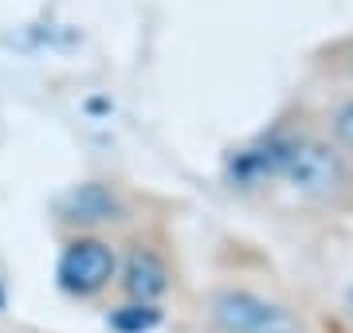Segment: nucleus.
<instances>
[{
  "label": "nucleus",
  "instance_id": "f257e3e1",
  "mask_svg": "<svg viewBox=\"0 0 353 333\" xmlns=\"http://www.w3.org/2000/svg\"><path fill=\"white\" fill-rule=\"evenodd\" d=\"M212 318L228 333H299V321L279 302L252 294V290H224L212 298Z\"/></svg>",
  "mask_w": 353,
  "mask_h": 333
},
{
  "label": "nucleus",
  "instance_id": "f03ea898",
  "mask_svg": "<svg viewBox=\"0 0 353 333\" xmlns=\"http://www.w3.org/2000/svg\"><path fill=\"white\" fill-rule=\"evenodd\" d=\"M59 286L67 294H99L102 286L114 279V251L102 239H75L67 244V251L59 255Z\"/></svg>",
  "mask_w": 353,
  "mask_h": 333
},
{
  "label": "nucleus",
  "instance_id": "7ed1b4c3",
  "mask_svg": "<svg viewBox=\"0 0 353 333\" xmlns=\"http://www.w3.org/2000/svg\"><path fill=\"white\" fill-rule=\"evenodd\" d=\"M283 173H287V180L306 196H326L341 180L338 157L330 153L326 145H290Z\"/></svg>",
  "mask_w": 353,
  "mask_h": 333
},
{
  "label": "nucleus",
  "instance_id": "20e7f679",
  "mask_svg": "<svg viewBox=\"0 0 353 333\" xmlns=\"http://www.w3.org/2000/svg\"><path fill=\"white\" fill-rule=\"evenodd\" d=\"M122 286H126L130 298H138L150 306L153 298H161L169 290V267L165 259L150 247H134L126 259V275H122Z\"/></svg>",
  "mask_w": 353,
  "mask_h": 333
},
{
  "label": "nucleus",
  "instance_id": "39448f33",
  "mask_svg": "<svg viewBox=\"0 0 353 333\" xmlns=\"http://www.w3.org/2000/svg\"><path fill=\"white\" fill-rule=\"evenodd\" d=\"M59 212L63 219H75V224H106V219H118L122 212V200L106 189V184H79L59 200Z\"/></svg>",
  "mask_w": 353,
  "mask_h": 333
},
{
  "label": "nucleus",
  "instance_id": "423d86ee",
  "mask_svg": "<svg viewBox=\"0 0 353 333\" xmlns=\"http://www.w3.org/2000/svg\"><path fill=\"white\" fill-rule=\"evenodd\" d=\"M110 325L118 333H145V330L157 325V310L145 306V302H138V306H122V310H114Z\"/></svg>",
  "mask_w": 353,
  "mask_h": 333
},
{
  "label": "nucleus",
  "instance_id": "0eeeda50",
  "mask_svg": "<svg viewBox=\"0 0 353 333\" xmlns=\"http://www.w3.org/2000/svg\"><path fill=\"white\" fill-rule=\"evenodd\" d=\"M334 129H338V138L345 141V145H353V103H345L338 110V118H334Z\"/></svg>",
  "mask_w": 353,
  "mask_h": 333
},
{
  "label": "nucleus",
  "instance_id": "6e6552de",
  "mask_svg": "<svg viewBox=\"0 0 353 333\" xmlns=\"http://www.w3.org/2000/svg\"><path fill=\"white\" fill-rule=\"evenodd\" d=\"M0 310H4V286H0Z\"/></svg>",
  "mask_w": 353,
  "mask_h": 333
}]
</instances>
